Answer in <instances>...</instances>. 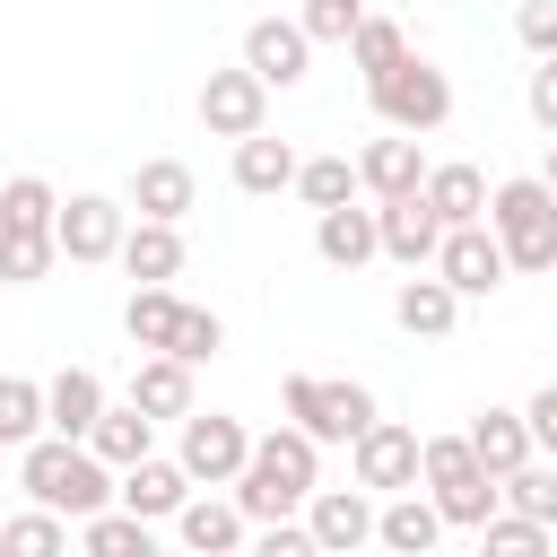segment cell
<instances>
[{
  "label": "cell",
  "instance_id": "36",
  "mask_svg": "<svg viewBox=\"0 0 557 557\" xmlns=\"http://www.w3.org/2000/svg\"><path fill=\"white\" fill-rule=\"evenodd\" d=\"M296 191H305V209H348V200H357V165H348V157H305Z\"/></svg>",
  "mask_w": 557,
  "mask_h": 557
},
{
  "label": "cell",
  "instance_id": "13",
  "mask_svg": "<svg viewBox=\"0 0 557 557\" xmlns=\"http://www.w3.org/2000/svg\"><path fill=\"white\" fill-rule=\"evenodd\" d=\"M305 61H313V44H305L296 17H252V26H244V70H252L261 87H296Z\"/></svg>",
  "mask_w": 557,
  "mask_h": 557
},
{
  "label": "cell",
  "instance_id": "34",
  "mask_svg": "<svg viewBox=\"0 0 557 557\" xmlns=\"http://www.w3.org/2000/svg\"><path fill=\"white\" fill-rule=\"evenodd\" d=\"M505 487V513H522V522H540V531H557V470H540V461H522L513 479H496Z\"/></svg>",
  "mask_w": 557,
  "mask_h": 557
},
{
  "label": "cell",
  "instance_id": "9",
  "mask_svg": "<svg viewBox=\"0 0 557 557\" xmlns=\"http://www.w3.org/2000/svg\"><path fill=\"white\" fill-rule=\"evenodd\" d=\"M122 235H131V209L104 200V191L61 200V218H52V244H61L70 261H122Z\"/></svg>",
  "mask_w": 557,
  "mask_h": 557
},
{
  "label": "cell",
  "instance_id": "2",
  "mask_svg": "<svg viewBox=\"0 0 557 557\" xmlns=\"http://www.w3.org/2000/svg\"><path fill=\"white\" fill-rule=\"evenodd\" d=\"M17 487H26V505L70 513V522H96V513L122 505V479H113L87 444H61V435H44V444L17 453Z\"/></svg>",
  "mask_w": 557,
  "mask_h": 557
},
{
  "label": "cell",
  "instance_id": "4",
  "mask_svg": "<svg viewBox=\"0 0 557 557\" xmlns=\"http://www.w3.org/2000/svg\"><path fill=\"white\" fill-rule=\"evenodd\" d=\"M426 496H435V513L461 522V531H487V522L505 513V487L479 470L470 435H426Z\"/></svg>",
  "mask_w": 557,
  "mask_h": 557
},
{
  "label": "cell",
  "instance_id": "40",
  "mask_svg": "<svg viewBox=\"0 0 557 557\" xmlns=\"http://www.w3.org/2000/svg\"><path fill=\"white\" fill-rule=\"evenodd\" d=\"M226 348V322L209 313V305H183V331H174V366H200V357H218Z\"/></svg>",
  "mask_w": 557,
  "mask_h": 557
},
{
  "label": "cell",
  "instance_id": "35",
  "mask_svg": "<svg viewBox=\"0 0 557 557\" xmlns=\"http://www.w3.org/2000/svg\"><path fill=\"white\" fill-rule=\"evenodd\" d=\"M148 548V522L139 513H96V522H78V557H139Z\"/></svg>",
  "mask_w": 557,
  "mask_h": 557
},
{
  "label": "cell",
  "instance_id": "10",
  "mask_svg": "<svg viewBox=\"0 0 557 557\" xmlns=\"http://www.w3.org/2000/svg\"><path fill=\"white\" fill-rule=\"evenodd\" d=\"M200 122H209L218 139H261V131H270V87H261L252 70H209V78H200Z\"/></svg>",
  "mask_w": 557,
  "mask_h": 557
},
{
  "label": "cell",
  "instance_id": "6",
  "mask_svg": "<svg viewBox=\"0 0 557 557\" xmlns=\"http://www.w3.org/2000/svg\"><path fill=\"white\" fill-rule=\"evenodd\" d=\"M374 113H383V131H400V139H426V131H444L453 122V78L435 70V61H400L383 87H374Z\"/></svg>",
  "mask_w": 557,
  "mask_h": 557
},
{
  "label": "cell",
  "instance_id": "26",
  "mask_svg": "<svg viewBox=\"0 0 557 557\" xmlns=\"http://www.w3.org/2000/svg\"><path fill=\"white\" fill-rule=\"evenodd\" d=\"M296 174H305V157H296L287 139H270V131H261V139H235V191L270 200V191H287Z\"/></svg>",
  "mask_w": 557,
  "mask_h": 557
},
{
  "label": "cell",
  "instance_id": "44",
  "mask_svg": "<svg viewBox=\"0 0 557 557\" xmlns=\"http://www.w3.org/2000/svg\"><path fill=\"white\" fill-rule=\"evenodd\" d=\"M522 426H531V444H540V453L557 461V383H548V392H531V409H522Z\"/></svg>",
  "mask_w": 557,
  "mask_h": 557
},
{
  "label": "cell",
  "instance_id": "41",
  "mask_svg": "<svg viewBox=\"0 0 557 557\" xmlns=\"http://www.w3.org/2000/svg\"><path fill=\"white\" fill-rule=\"evenodd\" d=\"M513 35L540 52V61H557V0H522V17H513Z\"/></svg>",
  "mask_w": 557,
  "mask_h": 557
},
{
  "label": "cell",
  "instance_id": "14",
  "mask_svg": "<svg viewBox=\"0 0 557 557\" xmlns=\"http://www.w3.org/2000/svg\"><path fill=\"white\" fill-rule=\"evenodd\" d=\"M374 226H383V252H392L400 270H435V252H444V218H435L426 200H383Z\"/></svg>",
  "mask_w": 557,
  "mask_h": 557
},
{
  "label": "cell",
  "instance_id": "16",
  "mask_svg": "<svg viewBox=\"0 0 557 557\" xmlns=\"http://www.w3.org/2000/svg\"><path fill=\"white\" fill-rule=\"evenodd\" d=\"M200 200V183H191V165L183 157H148L139 174H131V209L139 218H157V226H183V209Z\"/></svg>",
  "mask_w": 557,
  "mask_h": 557
},
{
  "label": "cell",
  "instance_id": "18",
  "mask_svg": "<svg viewBox=\"0 0 557 557\" xmlns=\"http://www.w3.org/2000/svg\"><path fill=\"white\" fill-rule=\"evenodd\" d=\"M392 322H400L409 339H444V331L461 322V296H453L435 270H409V278H400V296H392Z\"/></svg>",
  "mask_w": 557,
  "mask_h": 557
},
{
  "label": "cell",
  "instance_id": "12",
  "mask_svg": "<svg viewBox=\"0 0 557 557\" xmlns=\"http://www.w3.org/2000/svg\"><path fill=\"white\" fill-rule=\"evenodd\" d=\"M305 531H313L322 557H357V548L374 540V505H366V487H313Z\"/></svg>",
  "mask_w": 557,
  "mask_h": 557
},
{
  "label": "cell",
  "instance_id": "31",
  "mask_svg": "<svg viewBox=\"0 0 557 557\" xmlns=\"http://www.w3.org/2000/svg\"><path fill=\"white\" fill-rule=\"evenodd\" d=\"M52 218H61V200H52V183H44V174L0 183V235H52Z\"/></svg>",
  "mask_w": 557,
  "mask_h": 557
},
{
  "label": "cell",
  "instance_id": "25",
  "mask_svg": "<svg viewBox=\"0 0 557 557\" xmlns=\"http://www.w3.org/2000/svg\"><path fill=\"white\" fill-rule=\"evenodd\" d=\"M122 331H131V348H139V357H174L183 296H174V287H131V305H122Z\"/></svg>",
  "mask_w": 557,
  "mask_h": 557
},
{
  "label": "cell",
  "instance_id": "5",
  "mask_svg": "<svg viewBox=\"0 0 557 557\" xmlns=\"http://www.w3.org/2000/svg\"><path fill=\"white\" fill-rule=\"evenodd\" d=\"M287 426H305L313 444H357L374 426V392L366 383H331V374H287Z\"/></svg>",
  "mask_w": 557,
  "mask_h": 557
},
{
  "label": "cell",
  "instance_id": "46",
  "mask_svg": "<svg viewBox=\"0 0 557 557\" xmlns=\"http://www.w3.org/2000/svg\"><path fill=\"white\" fill-rule=\"evenodd\" d=\"M139 557H165V548H157V540H148V548H139Z\"/></svg>",
  "mask_w": 557,
  "mask_h": 557
},
{
  "label": "cell",
  "instance_id": "47",
  "mask_svg": "<svg viewBox=\"0 0 557 557\" xmlns=\"http://www.w3.org/2000/svg\"><path fill=\"white\" fill-rule=\"evenodd\" d=\"M0 383H9V374H0Z\"/></svg>",
  "mask_w": 557,
  "mask_h": 557
},
{
  "label": "cell",
  "instance_id": "3",
  "mask_svg": "<svg viewBox=\"0 0 557 557\" xmlns=\"http://www.w3.org/2000/svg\"><path fill=\"white\" fill-rule=\"evenodd\" d=\"M487 235L505 244L513 270H557V191L540 174H513L487 191Z\"/></svg>",
  "mask_w": 557,
  "mask_h": 557
},
{
  "label": "cell",
  "instance_id": "8",
  "mask_svg": "<svg viewBox=\"0 0 557 557\" xmlns=\"http://www.w3.org/2000/svg\"><path fill=\"white\" fill-rule=\"evenodd\" d=\"M174 461H183V479L191 487H235L244 479V461H252V435H244V418H183V444H174Z\"/></svg>",
  "mask_w": 557,
  "mask_h": 557
},
{
  "label": "cell",
  "instance_id": "45",
  "mask_svg": "<svg viewBox=\"0 0 557 557\" xmlns=\"http://www.w3.org/2000/svg\"><path fill=\"white\" fill-rule=\"evenodd\" d=\"M540 183H548V191H557V139H548V165H540Z\"/></svg>",
  "mask_w": 557,
  "mask_h": 557
},
{
  "label": "cell",
  "instance_id": "30",
  "mask_svg": "<svg viewBox=\"0 0 557 557\" xmlns=\"http://www.w3.org/2000/svg\"><path fill=\"white\" fill-rule=\"evenodd\" d=\"M44 435H52V409H44V383H26V374H9V383H0V453H9V444L26 453V444H44Z\"/></svg>",
  "mask_w": 557,
  "mask_h": 557
},
{
  "label": "cell",
  "instance_id": "38",
  "mask_svg": "<svg viewBox=\"0 0 557 557\" xmlns=\"http://www.w3.org/2000/svg\"><path fill=\"white\" fill-rule=\"evenodd\" d=\"M305 44H357V26H366V0H305Z\"/></svg>",
  "mask_w": 557,
  "mask_h": 557
},
{
  "label": "cell",
  "instance_id": "39",
  "mask_svg": "<svg viewBox=\"0 0 557 557\" xmlns=\"http://www.w3.org/2000/svg\"><path fill=\"white\" fill-rule=\"evenodd\" d=\"M479 557H548V531L522 522V513H496V522L479 531Z\"/></svg>",
  "mask_w": 557,
  "mask_h": 557
},
{
  "label": "cell",
  "instance_id": "32",
  "mask_svg": "<svg viewBox=\"0 0 557 557\" xmlns=\"http://www.w3.org/2000/svg\"><path fill=\"white\" fill-rule=\"evenodd\" d=\"M348 61L366 70V87H383V78L409 61V35H400V17H366V26H357V44H348Z\"/></svg>",
  "mask_w": 557,
  "mask_h": 557
},
{
  "label": "cell",
  "instance_id": "20",
  "mask_svg": "<svg viewBox=\"0 0 557 557\" xmlns=\"http://www.w3.org/2000/svg\"><path fill=\"white\" fill-rule=\"evenodd\" d=\"M191 505V479H183V461H139V470H122V513H139V522H174Z\"/></svg>",
  "mask_w": 557,
  "mask_h": 557
},
{
  "label": "cell",
  "instance_id": "22",
  "mask_svg": "<svg viewBox=\"0 0 557 557\" xmlns=\"http://www.w3.org/2000/svg\"><path fill=\"white\" fill-rule=\"evenodd\" d=\"M470 453H479V470H487V479H513L540 444H531L522 409H479V418H470Z\"/></svg>",
  "mask_w": 557,
  "mask_h": 557
},
{
  "label": "cell",
  "instance_id": "11",
  "mask_svg": "<svg viewBox=\"0 0 557 557\" xmlns=\"http://www.w3.org/2000/svg\"><path fill=\"white\" fill-rule=\"evenodd\" d=\"M505 270H513V261H505V244H496L487 226H453V235H444V252H435V278H444L461 305H470V296H496V287H505Z\"/></svg>",
  "mask_w": 557,
  "mask_h": 557
},
{
  "label": "cell",
  "instance_id": "27",
  "mask_svg": "<svg viewBox=\"0 0 557 557\" xmlns=\"http://www.w3.org/2000/svg\"><path fill=\"white\" fill-rule=\"evenodd\" d=\"M122 270H131L139 287H165V278H183V226H157V218H139V226L122 235Z\"/></svg>",
  "mask_w": 557,
  "mask_h": 557
},
{
  "label": "cell",
  "instance_id": "15",
  "mask_svg": "<svg viewBox=\"0 0 557 557\" xmlns=\"http://www.w3.org/2000/svg\"><path fill=\"white\" fill-rule=\"evenodd\" d=\"M357 183H366L374 200H418V191H426V157H418V139L383 131V139L357 157Z\"/></svg>",
  "mask_w": 557,
  "mask_h": 557
},
{
  "label": "cell",
  "instance_id": "33",
  "mask_svg": "<svg viewBox=\"0 0 557 557\" xmlns=\"http://www.w3.org/2000/svg\"><path fill=\"white\" fill-rule=\"evenodd\" d=\"M0 557H70V531H61V513H44V505L9 513V522H0Z\"/></svg>",
  "mask_w": 557,
  "mask_h": 557
},
{
  "label": "cell",
  "instance_id": "43",
  "mask_svg": "<svg viewBox=\"0 0 557 557\" xmlns=\"http://www.w3.org/2000/svg\"><path fill=\"white\" fill-rule=\"evenodd\" d=\"M252 557H322V548H313V531H305V522H270V531L252 540Z\"/></svg>",
  "mask_w": 557,
  "mask_h": 557
},
{
  "label": "cell",
  "instance_id": "17",
  "mask_svg": "<svg viewBox=\"0 0 557 557\" xmlns=\"http://www.w3.org/2000/svg\"><path fill=\"white\" fill-rule=\"evenodd\" d=\"M313 252H322L331 270H366V261L383 252L374 209H357V200H348V209H322V218H313Z\"/></svg>",
  "mask_w": 557,
  "mask_h": 557
},
{
  "label": "cell",
  "instance_id": "29",
  "mask_svg": "<svg viewBox=\"0 0 557 557\" xmlns=\"http://www.w3.org/2000/svg\"><path fill=\"white\" fill-rule=\"evenodd\" d=\"M148 435H157V418H139V409H104V418H96V435H87V453L122 479V470H139V461H148Z\"/></svg>",
  "mask_w": 557,
  "mask_h": 557
},
{
  "label": "cell",
  "instance_id": "24",
  "mask_svg": "<svg viewBox=\"0 0 557 557\" xmlns=\"http://www.w3.org/2000/svg\"><path fill=\"white\" fill-rule=\"evenodd\" d=\"M174 531H183L191 557H244V513H235V496H191V505L174 513Z\"/></svg>",
  "mask_w": 557,
  "mask_h": 557
},
{
  "label": "cell",
  "instance_id": "7",
  "mask_svg": "<svg viewBox=\"0 0 557 557\" xmlns=\"http://www.w3.org/2000/svg\"><path fill=\"white\" fill-rule=\"evenodd\" d=\"M348 461H357V487H374V496H409V487L426 479V435L400 426V418H374V426L348 444Z\"/></svg>",
  "mask_w": 557,
  "mask_h": 557
},
{
  "label": "cell",
  "instance_id": "42",
  "mask_svg": "<svg viewBox=\"0 0 557 557\" xmlns=\"http://www.w3.org/2000/svg\"><path fill=\"white\" fill-rule=\"evenodd\" d=\"M522 104H531V122H540V131L557 139V61H540V70H531V87H522Z\"/></svg>",
  "mask_w": 557,
  "mask_h": 557
},
{
  "label": "cell",
  "instance_id": "19",
  "mask_svg": "<svg viewBox=\"0 0 557 557\" xmlns=\"http://www.w3.org/2000/svg\"><path fill=\"white\" fill-rule=\"evenodd\" d=\"M44 409H52V435H61V444H87L96 418H104V383H96L87 366H61V374L44 383Z\"/></svg>",
  "mask_w": 557,
  "mask_h": 557
},
{
  "label": "cell",
  "instance_id": "1",
  "mask_svg": "<svg viewBox=\"0 0 557 557\" xmlns=\"http://www.w3.org/2000/svg\"><path fill=\"white\" fill-rule=\"evenodd\" d=\"M313 470H322V444L305 435V426H270V435H252V461H244V479H235V513L244 522H296V505H313Z\"/></svg>",
  "mask_w": 557,
  "mask_h": 557
},
{
  "label": "cell",
  "instance_id": "23",
  "mask_svg": "<svg viewBox=\"0 0 557 557\" xmlns=\"http://www.w3.org/2000/svg\"><path fill=\"white\" fill-rule=\"evenodd\" d=\"M374 540L392 548V557H435V540H444V513H435V496H392L383 513H374Z\"/></svg>",
  "mask_w": 557,
  "mask_h": 557
},
{
  "label": "cell",
  "instance_id": "28",
  "mask_svg": "<svg viewBox=\"0 0 557 557\" xmlns=\"http://www.w3.org/2000/svg\"><path fill=\"white\" fill-rule=\"evenodd\" d=\"M131 409H139V418H191V366L139 357V366H131Z\"/></svg>",
  "mask_w": 557,
  "mask_h": 557
},
{
  "label": "cell",
  "instance_id": "21",
  "mask_svg": "<svg viewBox=\"0 0 557 557\" xmlns=\"http://www.w3.org/2000/svg\"><path fill=\"white\" fill-rule=\"evenodd\" d=\"M418 200L444 218V235L453 226H487V174L479 165H426V191Z\"/></svg>",
  "mask_w": 557,
  "mask_h": 557
},
{
  "label": "cell",
  "instance_id": "37",
  "mask_svg": "<svg viewBox=\"0 0 557 557\" xmlns=\"http://www.w3.org/2000/svg\"><path fill=\"white\" fill-rule=\"evenodd\" d=\"M52 261H61L52 235H0V287H35Z\"/></svg>",
  "mask_w": 557,
  "mask_h": 557
}]
</instances>
